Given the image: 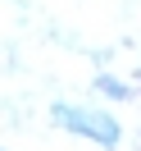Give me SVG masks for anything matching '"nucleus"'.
<instances>
[{"instance_id":"1","label":"nucleus","mask_w":141,"mask_h":151,"mask_svg":"<svg viewBox=\"0 0 141 151\" xmlns=\"http://www.w3.org/2000/svg\"><path fill=\"white\" fill-rule=\"evenodd\" d=\"M50 114H55V119L64 124V128L82 133V137L100 142V147H118V142H123V128H118V119H114V114L86 110V105H64V101H59V105H55Z\"/></svg>"},{"instance_id":"2","label":"nucleus","mask_w":141,"mask_h":151,"mask_svg":"<svg viewBox=\"0 0 141 151\" xmlns=\"http://www.w3.org/2000/svg\"><path fill=\"white\" fill-rule=\"evenodd\" d=\"M96 87H100V92L109 96V101H123V96H128V87H123L118 78H100V83H96Z\"/></svg>"}]
</instances>
